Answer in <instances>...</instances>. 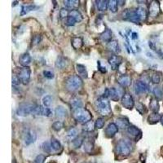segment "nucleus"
Instances as JSON below:
<instances>
[{"label": "nucleus", "mask_w": 163, "mask_h": 163, "mask_svg": "<svg viewBox=\"0 0 163 163\" xmlns=\"http://www.w3.org/2000/svg\"><path fill=\"white\" fill-rule=\"evenodd\" d=\"M95 108H96L98 113L102 116H109L112 113V109H111L109 100L105 98L104 96L100 97L95 101Z\"/></svg>", "instance_id": "1"}, {"label": "nucleus", "mask_w": 163, "mask_h": 163, "mask_svg": "<svg viewBox=\"0 0 163 163\" xmlns=\"http://www.w3.org/2000/svg\"><path fill=\"white\" fill-rule=\"evenodd\" d=\"M83 82L79 75H72L65 82V87L69 91H76L83 87Z\"/></svg>", "instance_id": "2"}, {"label": "nucleus", "mask_w": 163, "mask_h": 163, "mask_svg": "<svg viewBox=\"0 0 163 163\" xmlns=\"http://www.w3.org/2000/svg\"><path fill=\"white\" fill-rule=\"evenodd\" d=\"M73 116L77 122L81 123L88 122L91 121V118H92L91 113L87 109H83V108L75 109L73 113Z\"/></svg>", "instance_id": "3"}, {"label": "nucleus", "mask_w": 163, "mask_h": 163, "mask_svg": "<svg viewBox=\"0 0 163 163\" xmlns=\"http://www.w3.org/2000/svg\"><path fill=\"white\" fill-rule=\"evenodd\" d=\"M132 144L129 140H127V139L119 140L117 144V147H116L117 153H118L119 155L123 156V157H127L132 152Z\"/></svg>", "instance_id": "4"}, {"label": "nucleus", "mask_w": 163, "mask_h": 163, "mask_svg": "<svg viewBox=\"0 0 163 163\" xmlns=\"http://www.w3.org/2000/svg\"><path fill=\"white\" fill-rule=\"evenodd\" d=\"M37 105L34 103H29V102H24L20 104L18 109L16 113L19 116L21 117H26L28 115L31 114V113H34V111L36 109Z\"/></svg>", "instance_id": "5"}, {"label": "nucleus", "mask_w": 163, "mask_h": 163, "mask_svg": "<svg viewBox=\"0 0 163 163\" xmlns=\"http://www.w3.org/2000/svg\"><path fill=\"white\" fill-rule=\"evenodd\" d=\"M124 92H123L122 88H115V87H111V88L106 89L104 94L105 98H110L112 101H117L121 97L123 96ZM122 99V98H121Z\"/></svg>", "instance_id": "6"}, {"label": "nucleus", "mask_w": 163, "mask_h": 163, "mask_svg": "<svg viewBox=\"0 0 163 163\" xmlns=\"http://www.w3.org/2000/svg\"><path fill=\"white\" fill-rule=\"evenodd\" d=\"M122 17L123 19L131 21L135 24H139L142 21L139 14L137 13L136 9H126L122 12Z\"/></svg>", "instance_id": "7"}, {"label": "nucleus", "mask_w": 163, "mask_h": 163, "mask_svg": "<svg viewBox=\"0 0 163 163\" xmlns=\"http://www.w3.org/2000/svg\"><path fill=\"white\" fill-rule=\"evenodd\" d=\"M31 76V69L30 67H23L19 71L18 77L20 80V83L24 85H27L30 83Z\"/></svg>", "instance_id": "8"}, {"label": "nucleus", "mask_w": 163, "mask_h": 163, "mask_svg": "<svg viewBox=\"0 0 163 163\" xmlns=\"http://www.w3.org/2000/svg\"><path fill=\"white\" fill-rule=\"evenodd\" d=\"M121 101L122 106L127 109H132L134 105H135L134 99L130 93H125L122 97Z\"/></svg>", "instance_id": "9"}, {"label": "nucleus", "mask_w": 163, "mask_h": 163, "mask_svg": "<svg viewBox=\"0 0 163 163\" xmlns=\"http://www.w3.org/2000/svg\"><path fill=\"white\" fill-rule=\"evenodd\" d=\"M34 113L38 116H43V117H52L53 113L52 109L50 108H46L43 105H40V106H38L34 111Z\"/></svg>", "instance_id": "10"}, {"label": "nucleus", "mask_w": 163, "mask_h": 163, "mask_svg": "<svg viewBox=\"0 0 163 163\" xmlns=\"http://www.w3.org/2000/svg\"><path fill=\"white\" fill-rule=\"evenodd\" d=\"M23 139H24V144L26 145H30L31 144L34 143L37 139V135L35 131H32V130H28L24 132V136H23Z\"/></svg>", "instance_id": "11"}, {"label": "nucleus", "mask_w": 163, "mask_h": 163, "mask_svg": "<svg viewBox=\"0 0 163 163\" xmlns=\"http://www.w3.org/2000/svg\"><path fill=\"white\" fill-rule=\"evenodd\" d=\"M160 13V5L159 3L157 1H153L150 3V6L149 8V15L153 18H156L158 16Z\"/></svg>", "instance_id": "12"}, {"label": "nucleus", "mask_w": 163, "mask_h": 163, "mask_svg": "<svg viewBox=\"0 0 163 163\" xmlns=\"http://www.w3.org/2000/svg\"><path fill=\"white\" fill-rule=\"evenodd\" d=\"M109 61V64L112 67V68H113V70H115L122 64V58L121 57H119V56H117V55H114V56H111L109 58V61Z\"/></svg>", "instance_id": "13"}, {"label": "nucleus", "mask_w": 163, "mask_h": 163, "mask_svg": "<svg viewBox=\"0 0 163 163\" xmlns=\"http://www.w3.org/2000/svg\"><path fill=\"white\" fill-rule=\"evenodd\" d=\"M105 135H106L107 137L109 138H112V137L114 136L116 134L118 131V127L116 125V123H109L108 127L105 128Z\"/></svg>", "instance_id": "14"}, {"label": "nucleus", "mask_w": 163, "mask_h": 163, "mask_svg": "<svg viewBox=\"0 0 163 163\" xmlns=\"http://www.w3.org/2000/svg\"><path fill=\"white\" fill-rule=\"evenodd\" d=\"M135 91L136 94L146 93L149 91V86L142 81H136L135 83Z\"/></svg>", "instance_id": "15"}, {"label": "nucleus", "mask_w": 163, "mask_h": 163, "mask_svg": "<svg viewBox=\"0 0 163 163\" xmlns=\"http://www.w3.org/2000/svg\"><path fill=\"white\" fill-rule=\"evenodd\" d=\"M19 62L23 67H29L31 63V57L29 53H24L19 58Z\"/></svg>", "instance_id": "16"}, {"label": "nucleus", "mask_w": 163, "mask_h": 163, "mask_svg": "<svg viewBox=\"0 0 163 163\" xmlns=\"http://www.w3.org/2000/svg\"><path fill=\"white\" fill-rule=\"evenodd\" d=\"M117 83L122 87H129L131 83V77L128 76V75H122L117 79Z\"/></svg>", "instance_id": "17"}, {"label": "nucleus", "mask_w": 163, "mask_h": 163, "mask_svg": "<svg viewBox=\"0 0 163 163\" xmlns=\"http://www.w3.org/2000/svg\"><path fill=\"white\" fill-rule=\"evenodd\" d=\"M127 132H128V134H129L130 135L136 138V140L137 139H139L141 137V131L139 128H137L136 127H135V126H130V127L127 128Z\"/></svg>", "instance_id": "18"}, {"label": "nucleus", "mask_w": 163, "mask_h": 163, "mask_svg": "<svg viewBox=\"0 0 163 163\" xmlns=\"http://www.w3.org/2000/svg\"><path fill=\"white\" fill-rule=\"evenodd\" d=\"M107 48L109 49L110 52H112L113 53H116V54H117V53H119L121 52L118 42L116 40H113L111 41V42H109V43H108V45H107Z\"/></svg>", "instance_id": "19"}, {"label": "nucleus", "mask_w": 163, "mask_h": 163, "mask_svg": "<svg viewBox=\"0 0 163 163\" xmlns=\"http://www.w3.org/2000/svg\"><path fill=\"white\" fill-rule=\"evenodd\" d=\"M116 125L120 129H126L130 127V123L128 119L126 117H118L116 120Z\"/></svg>", "instance_id": "20"}, {"label": "nucleus", "mask_w": 163, "mask_h": 163, "mask_svg": "<svg viewBox=\"0 0 163 163\" xmlns=\"http://www.w3.org/2000/svg\"><path fill=\"white\" fill-rule=\"evenodd\" d=\"M71 45L75 50L80 49L83 45V41L80 37H73L71 40Z\"/></svg>", "instance_id": "21"}, {"label": "nucleus", "mask_w": 163, "mask_h": 163, "mask_svg": "<svg viewBox=\"0 0 163 163\" xmlns=\"http://www.w3.org/2000/svg\"><path fill=\"white\" fill-rule=\"evenodd\" d=\"M112 37H113V34H112V31L109 30V29H107L105 30L104 32L101 34V39L105 42H108L109 43V42H111V39H112Z\"/></svg>", "instance_id": "22"}, {"label": "nucleus", "mask_w": 163, "mask_h": 163, "mask_svg": "<svg viewBox=\"0 0 163 163\" xmlns=\"http://www.w3.org/2000/svg\"><path fill=\"white\" fill-rule=\"evenodd\" d=\"M55 114H56V117H57L64 118V117H66L67 111L63 106H58L56 109V110H55Z\"/></svg>", "instance_id": "23"}, {"label": "nucleus", "mask_w": 163, "mask_h": 163, "mask_svg": "<svg viewBox=\"0 0 163 163\" xmlns=\"http://www.w3.org/2000/svg\"><path fill=\"white\" fill-rule=\"evenodd\" d=\"M76 69L79 73V74L80 77H83V79H87L88 77V73H87V68L83 65H77Z\"/></svg>", "instance_id": "24"}, {"label": "nucleus", "mask_w": 163, "mask_h": 163, "mask_svg": "<svg viewBox=\"0 0 163 163\" xmlns=\"http://www.w3.org/2000/svg\"><path fill=\"white\" fill-rule=\"evenodd\" d=\"M64 4L67 8L74 10L75 8L79 7V1H78V0H66V1H64Z\"/></svg>", "instance_id": "25"}, {"label": "nucleus", "mask_w": 163, "mask_h": 163, "mask_svg": "<svg viewBox=\"0 0 163 163\" xmlns=\"http://www.w3.org/2000/svg\"><path fill=\"white\" fill-rule=\"evenodd\" d=\"M68 16H71L73 18H74L76 20L77 22H80L81 20H83V15L81 14V12L79 11L76 10H71L69 11V14H68Z\"/></svg>", "instance_id": "26"}, {"label": "nucleus", "mask_w": 163, "mask_h": 163, "mask_svg": "<svg viewBox=\"0 0 163 163\" xmlns=\"http://www.w3.org/2000/svg\"><path fill=\"white\" fill-rule=\"evenodd\" d=\"M70 105L71 107L75 110V109H80V108L83 107V102H82V101H81L80 99L74 97V98L71 99Z\"/></svg>", "instance_id": "27"}, {"label": "nucleus", "mask_w": 163, "mask_h": 163, "mask_svg": "<svg viewBox=\"0 0 163 163\" xmlns=\"http://www.w3.org/2000/svg\"><path fill=\"white\" fill-rule=\"evenodd\" d=\"M161 115L158 114V113H153L148 117V121L150 124H155L161 121Z\"/></svg>", "instance_id": "28"}, {"label": "nucleus", "mask_w": 163, "mask_h": 163, "mask_svg": "<svg viewBox=\"0 0 163 163\" xmlns=\"http://www.w3.org/2000/svg\"><path fill=\"white\" fill-rule=\"evenodd\" d=\"M78 135H79L78 130L76 128H71L67 132L66 138L68 139H69V140H74L76 138H78Z\"/></svg>", "instance_id": "29"}, {"label": "nucleus", "mask_w": 163, "mask_h": 163, "mask_svg": "<svg viewBox=\"0 0 163 163\" xmlns=\"http://www.w3.org/2000/svg\"><path fill=\"white\" fill-rule=\"evenodd\" d=\"M136 11H137V13L139 14V17L141 18V20H142V21L146 20L148 16V11L144 7H139V8H136Z\"/></svg>", "instance_id": "30"}, {"label": "nucleus", "mask_w": 163, "mask_h": 163, "mask_svg": "<svg viewBox=\"0 0 163 163\" xmlns=\"http://www.w3.org/2000/svg\"><path fill=\"white\" fill-rule=\"evenodd\" d=\"M50 143L54 152H60L62 149V145H61V144L57 139L52 138V139H51Z\"/></svg>", "instance_id": "31"}, {"label": "nucleus", "mask_w": 163, "mask_h": 163, "mask_svg": "<svg viewBox=\"0 0 163 163\" xmlns=\"http://www.w3.org/2000/svg\"><path fill=\"white\" fill-rule=\"evenodd\" d=\"M95 3H96L97 9L100 12H105L108 8V1L106 0H99Z\"/></svg>", "instance_id": "32"}, {"label": "nucleus", "mask_w": 163, "mask_h": 163, "mask_svg": "<svg viewBox=\"0 0 163 163\" xmlns=\"http://www.w3.org/2000/svg\"><path fill=\"white\" fill-rule=\"evenodd\" d=\"M149 108L153 111V113H157L159 110V104L157 99H152L149 104Z\"/></svg>", "instance_id": "33"}, {"label": "nucleus", "mask_w": 163, "mask_h": 163, "mask_svg": "<svg viewBox=\"0 0 163 163\" xmlns=\"http://www.w3.org/2000/svg\"><path fill=\"white\" fill-rule=\"evenodd\" d=\"M66 65H67V61L64 57H60L57 58V61H56V67H57V68L62 69V68H65Z\"/></svg>", "instance_id": "34"}, {"label": "nucleus", "mask_w": 163, "mask_h": 163, "mask_svg": "<svg viewBox=\"0 0 163 163\" xmlns=\"http://www.w3.org/2000/svg\"><path fill=\"white\" fill-rule=\"evenodd\" d=\"M108 8L112 12H117V8H118V1H116V0L108 1Z\"/></svg>", "instance_id": "35"}, {"label": "nucleus", "mask_w": 163, "mask_h": 163, "mask_svg": "<svg viewBox=\"0 0 163 163\" xmlns=\"http://www.w3.org/2000/svg\"><path fill=\"white\" fill-rule=\"evenodd\" d=\"M37 8V7L35 5H26V6H23L21 8V15H25L29 12L34 11Z\"/></svg>", "instance_id": "36"}, {"label": "nucleus", "mask_w": 163, "mask_h": 163, "mask_svg": "<svg viewBox=\"0 0 163 163\" xmlns=\"http://www.w3.org/2000/svg\"><path fill=\"white\" fill-rule=\"evenodd\" d=\"M42 105L46 108H49L52 103V95H45L43 98H42Z\"/></svg>", "instance_id": "37"}, {"label": "nucleus", "mask_w": 163, "mask_h": 163, "mask_svg": "<svg viewBox=\"0 0 163 163\" xmlns=\"http://www.w3.org/2000/svg\"><path fill=\"white\" fill-rule=\"evenodd\" d=\"M95 127V123L93 122L92 121H90V122H88L85 123L84 127H83V130L86 131H87V132H91V131H94Z\"/></svg>", "instance_id": "38"}, {"label": "nucleus", "mask_w": 163, "mask_h": 163, "mask_svg": "<svg viewBox=\"0 0 163 163\" xmlns=\"http://www.w3.org/2000/svg\"><path fill=\"white\" fill-rule=\"evenodd\" d=\"M42 150L46 153H52L53 152L52 145H51V143H49V142H44V143L42 144Z\"/></svg>", "instance_id": "39"}, {"label": "nucleus", "mask_w": 163, "mask_h": 163, "mask_svg": "<svg viewBox=\"0 0 163 163\" xmlns=\"http://www.w3.org/2000/svg\"><path fill=\"white\" fill-rule=\"evenodd\" d=\"M153 92L157 100H161V99H162L163 93L161 88H159V87H154L153 90Z\"/></svg>", "instance_id": "40"}, {"label": "nucleus", "mask_w": 163, "mask_h": 163, "mask_svg": "<svg viewBox=\"0 0 163 163\" xmlns=\"http://www.w3.org/2000/svg\"><path fill=\"white\" fill-rule=\"evenodd\" d=\"M135 107H136V110L138 111L140 114H144V113H146V111H147L145 105H143L142 103H137Z\"/></svg>", "instance_id": "41"}, {"label": "nucleus", "mask_w": 163, "mask_h": 163, "mask_svg": "<svg viewBox=\"0 0 163 163\" xmlns=\"http://www.w3.org/2000/svg\"><path fill=\"white\" fill-rule=\"evenodd\" d=\"M83 137H79V138H76L74 140H73V144L74 148H76V149L80 148L81 145L83 144Z\"/></svg>", "instance_id": "42"}, {"label": "nucleus", "mask_w": 163, "mask_h": 163, "mask_svg": "<svg viewBox=\"0 0 163 163\" xmlns=\"http://www.w3.org/2000/svg\"><path fill=\"white\" fill-rule=\"evenodd\" d=\"M63 127V123L61 121H57L55 122L52 124V129L55 130L56 131H61Z\"/></svg>", "instance_id": "43"}, {"label": "nucleus", "mask_w": 163, "mask_h": 163, "mask_svg": "<svg viewBox=\"0 0 163 163\" xmlns=\"http://www.w3.org/2000/svg\"><path fill=\"white\" fill-rule=\"evenodd\" d=\"M104 126H105V121H104V119L101 118V117L98 118L96 121H95V127L97 129H101V128L104 127Z\"/></svg>", "instance_id": "44"}, {"label": "nucleus", "mask_w": 163, "mask_h": 163, "mask_svg": "<svg viewBox=\"0 0 163 163\" xmlns=\"http://www.w3.org/2000/svg\"><path fill=\"white\" fill-rule=\"evenodd\" d=\"M68 14H69V11L67 8H61L60 11V16L61 18H68Z\"/></svg>", "instance_id": "45"}, {"label": "nucleus", "mask_w": 163, "mask_h": 163, "mask_svg": "<svg viewBox=\"0 0 163 163\" xmlns=\"http://www.w3.org/2000/svg\"><path fill=\"white\" fill-rule=\"evenodd\" d=\"M45 160H46V157L42 154H40V155L37 156L34 159V163H44Z\"/></svg>", "instance_id": "46"}, {"label": "nucleus", "mask_w": 163, "mask_h": 163, "mask_svg": "<svg viewBox=\"0 0 163 163\" xmlns=\"http://www.w3.org/2000/svg\"><path fill=\"white\" fill-rule=\"evenodd\" d=\"M152 82H153L154 84H158L161 81V77H160L159 74L157 73H154V74L152 76Z\"/></svg>", "instance_id": "47"}, {"label": "nucleus", "mask_w": 163, "mask_h": 163, "mask_svg": "<svg viewBox=\"0 0 163 163\" xmlns=\"http://www.w3.org/2000/svg\"><path fill=\"white\" fill-rule=\"evenodd\" d=\"M43 76L47 79H54V73L52 71L44 70L43 71Z\"/></svg>", "instance_id": "48"}, {"label": "nucleus", "mask_w": 163, "mask_h": 163, "mask_svg": "<svg viewBox=\"0 0 163 163\" xmlns=\"http://www.w3.org/2000/svg\"><path fill=\"white\" fill-rule=\"evenodd\" d=\"M76 22V20L74 18L71 17V16H68V18L66 19V24L68 26H73Z\"/></svg>", "instance_id": "49"}, {"label": "nucleus", "mask_w": 163, "mask_h": 163, "mask_svg": "<svg viewBox=\"0 0 163 163\" xmlns=\"http://www.w3.org/2000/svg\"><path fill=\"white\" fill-rule=\"evenodd\" d=\"M20 83V80L19 79L18 75H12V86L14 85V86H17Z\"/></svg>", "instance_id": "50"}, {"label": "nucleus", "mask_w": 163, "mask_h": 163, "mask_svg": "<svg viewBox=\"0 0 163 163\" xmlns=\"http://www.w3.org/2000/svg\"><path fill=\"white\" fill-rule=\"evenodd\" d=\"M93 148V144H91V142H87V143L84 144V150L87 153H90L91 150Z\"/></svg>", "instance_id": "51"}, {"label": "nucleus", "mask_w": 163, "mask_h": 163, "mask_svg": "<svg viewBox=\"0 0 163 163\" xmlns=\"http://www.w3.org/2000/svg\"><path fill=\"white\" fill-rule=\"evenodd\" d=\"M41 41V36L40 35H36V36H34V38H33V44L34 45H36L38 44Z\"/></svg>", "instance_id": "52"}, {"label": "nucleus", "mask_w": 163, "mask_h": 163, "mask_svg": "<svg viewBox=\"0 0 163 163\" xmlns=\"http://www.w3.org/2000/svg\"><path fill=\"white\" fill-rule=\"evenodd\" d=\"M98 67H99V70L101 71V73H106L107 69L105 67L101 66V61H98Z\"/></svg>", "instance_id": "53"}, {"label": "nucleus", "mask_w": 163, "mask_h": 163, "mask_svg": "<svg viewBox=\"0 0 163 163\" xmlns=\"http://www.w3.org/2000/svg\"><path fill=\"white\" fill-rule=\"evenodd\" d=\"M131 38H132L133 39H137V38H138V34H137V33H133Z\"/></svg>", "instance_id": "54"}, {"label": "nucleus", "mask_w": 163, "mask_h": 163, "mask_svg": "<svg viewBox=\"0 0 163 163\" xmlns=\"http://www.w3.org/2000/svg\"><path fill=\"white\" fill-rule=\"evenodd\" d=\"M161 124L163 125V115H161Z\"/></svg>", "instance_id": "55"}, {"label": "nucleus", "mask_w": 163, "mask_h": 163, "mask_svg": "<svg viewBox=\"0 0 163 163\" xmlns=\"http://www.w3.org/2000/svg\"><path fill=\"white\" fill-rule=\"evenodd\" d=\"M83 163H91V162H89V161H85V162H83Z\"/></svg>", "instance_id": "56"}, {"label": "nucleus", "mask_w": 163, "mask_h": 163, "mask_svg": "<svg viewBox=\"0 0 163 163\" xmlns=\"http://www.w3.org/2000/svg\"><path fill=\"white\" fill-rule=\"evenodd\" d=\"M49 163H55V162H49Z\"/></svg>", "instance_id": "57"}]
</instances>
